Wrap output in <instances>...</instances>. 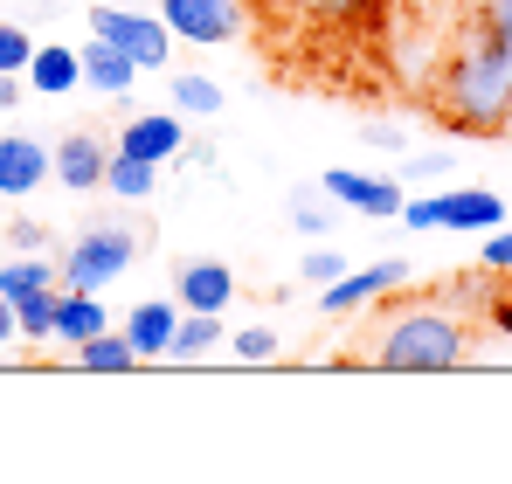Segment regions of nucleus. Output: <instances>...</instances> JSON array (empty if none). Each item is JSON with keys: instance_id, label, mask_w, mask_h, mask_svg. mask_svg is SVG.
Instances as JSON below:
<instances>
[{"instance_id": "nucleus-1", "label": "nucleus", "mask_w": 512, "mask_h": 484, "mask_svg": "<svg viewBox=\"0 0 512 484\" xmlns=\"http://www.w3.org/2000/svg\"><path fill=\"white\" fill-rule=\"evenodd\" d=\"M436 118L457 132L512 125V0H478L471 35L450 49V63L436 77Z\"/></svg>"}, {"instance_id": "nucleus-2", "label": "nucleus", "mask_w": 512, "mask_h": 484, "mask_svg": "<svg viewBox=\"0 0 512 484\" xmlns=\"http://www.w3.org/2000/svg\"><path fill=\"white\" fill-rule=\"evenodd\" d=\"M367 360L388 367V374H450V367L471 360V325L443 305H402L374 325Z\"/></svg>"}, {"instance_id": "nucleus-3", "label": "nucleus", "mask_w": 512, "mask_h": 484, "mask_svg": "<svg viewBox=\"0 0 512 484\" xmlns=\"http://www.w3.org/2000/svg\"><path fill=\"white\" fill-rule=\"evenodd\" d=\"M409 229H457V236H485L506 222V194L492 187H450V194H402V215Z\"/></svg>"}, {"instance_id": "nucleus-4", "label": "nucleus", "mask_w": 512, "mask_h": 484, "mask_svg": "<svg viewBox=\"0 0 512 484\" xmlns=\"http://www.w3.org/2000/svg\"><path fill=\"white\" fill-rule=\"evenodd\" d=\"M132 256H139V236L132 229H118V222H104V229H84V236L63 249V291H104V284H118L125 270H132Z\"/></svg>"}, {"instance_id": "nucleus-5", "label": "nucleus", "mask_w": 512, "mask_h": 484, "mask_svg": "<svg viewBox=\"0 0 512 484\" xmlns=\"http://www.w3.org/2000/svg\"><path fill=\"white\" fill-rule=\"evenodd\" d=\"M90 35L118 42L139 70H167L173 63V28L160 14H139V7H111V0H90Z\"/></svg>"}, {"instance_id": "nucleus-6", "label": "nucleus", "mask_w": 512, "mask_h": 484, "mask_svg": "<svg viewBox=\"0 0 512 484\" xmlns=\"http://www.w3.org/2000/svg\"><path fill=\"white\" fill-rule=\"evenodd\" d=\"M409 277H416V263H409V256H381V263H367V270H353V263H346L333 284H319V305H326L333 319H346V312H360V305L395 298Z\"/></svg>"}, {"instance_id": "nucleus-7", "label": "nucleus", "mask_w": 512, "mask_h": 484, "mask_svg": "<svg viewBox=\"0 0 512 484\" xmlns=\"http://www.w3.org/2000/svg\"><path fill=\"white\" fill-rule=\"evenodd\" d=\"M173 28V42H194V49H222L243 35V7L236 0H160L153 7Z\"/></svg>"}, {"instance_id": "nucleus-8", "label": "nucleus", "mask_w": 512, "mask_h": 484, "mask_svg": "<svg viewBox=\"0 0 512 484\" xmlns=\"http://www.w3.org/2000/svg\"><path fill=\"white\" fill-rule=\"evenodd\" d=\"M319 187L340 201L346 215H374V222H395V215H402V180H388V173L333 166V173H319Z\"/></svg>"}, {"instance_id": "nucleus-9", "label": "nucleus", "mask_w": 512, "mask_h": 484, "mask_svg": "<svg viewBox=\"0 0 512 484\" xmlns=\"http://www.w3.org/2000/svg\"><path fill=\"white\" fill-rule=\"evenodd\" d=\"M229 298H236V270L229 263L194 256V263L173 270V305L180 312H229Z\"/></svg>"}, {"instance_id": "nucleus-10", "label": "nucleus", "mask_w": 512, "mask_h": 484, "mask_svg": "<svg viewBox=\"0 0 512 484\" xmlns=\"http://www.w3.org/2000/svg\"><path fill=\"white\" fill-rule=\"evenodd\" d=\"M49 180V146L28 139V132H7L0 139V201H21Z\"/></svg>"}, {"instance_id": "nucleus-11", "label": "nucleus", "mask_w": 512, "mask_h": 484, "mask_svg": "<svg viewBox=\"0 0 512 484\" xmlns=\"http://www.w3.org/2000/svg\"><path fill=\"white\" fill-rule=\"evenodd\" d=\"M104 160H111V153H104L90 132H70L63 146H49V180H63L70 194H97V187H104Z\"/></svg>"}, {"instance_id": "nucleus-12", "label": "nucleus", "mask_w": 512, "mask_h": 484, "mask_svg": "<svg viewBox=\"0 0 512 484\" xmlns=\"http://www.w3.org/2000/svg\"><path fill=\"white\" fill-rule=\"evenodd\" d=\"M180 146H187V125H180L173 111H146V118H132L125 139H118V153H139V160H153V166L180 160Z\"/></svg>"}, {"instance_id": "nucleus-13", "label": "nucleus", "mask_w": 512, "mask_h": 484, "mask_svg": "<svg viewBox=\"0 0 512 484\" xmlns=\"http://www.w3.org/2000/svg\"><path fill=\"white\" fill-rule=\"evenodd\" d=\"M77 63H84V83L97 97H125V90L139 83V63H132L118 42H104V35H90L84 49H77Z\"/></svg>"}, {"instance_id": "nucleus-14", "label": "nucleus", "mask_w": 512, "mask_h": 484, "mask_svg": "<svg viewBox=\"0 0 512 484\" xmlns=\"http://www.w3.org/2000/svg\"><path fill=\"white\" fill-rule=\"evenodd\" d=\"M21 83H28L35 97H70V90L84 83V63H77V49H63V42H35Z\"/></svg>"}, {"instance_id": "nucleus-15", "label": "nucleus", "mask_w": 512, "mask_h": 484, "mask_svg": "<svg viewBox=\"0 0 512 484\" xmlns=\"http://www.w3.org/2000/svg\"><path fill=\"white\" fill-rule=\"evenodd\" d=\"M173 319H180V305H173V298H146V305H132V319H125L132 353H139V360H167Z\"/></svg>"}, {"instance_id": "nucleus-16", "label": "nucleus", "mask_w": 512, "mask_h": 484, "mask_svg": "<svg viewBox=\"0 0 512 484\" xmlns=\"http://www.w3.org/2000/svg\"><path fill=\"white\" fill-rule=\"evenodd\" d=\"M104 325H111V312H104V291H63V298H56V339H63L70 353H77L84 339H97Z\"/></svg>"}, {"instance_id": "nucleus-17", "label": "nucleus", "mask_w": 512, "mask_h": 484, "mask_svg": "<svg viewBox=\"0 0 512 484\" xmlns=\"http://www.w3.org/2000/svg\"><path fill=\"white\" fill-rule=\"evenodd\" d=\"M215 346H229L222 312H180V319H173V339H167V360H201V353H215Z\"/></svg>"}, {"instance_id": "nucleus-18", "label": "nucleus", "mask_w": 512, "mask_h": 484, "mask_svg": "<svg viewBox=\"0 0 512 484\" xmlns=\"http://www.w3.org/2000/svg\"><path fill=\"white\" fill-rule=\"evenodd\" d=\"M160 187V166L139 160V153H111L104 160V194H118V201H146Z\"/></svg>"}, {"instance_id": "nucleus-19", "label": "nucleus", "mask_w": 512, "mask_h": 484, "mask_svg": "<svg viewBox=\"0 0 512 484\" xmlns=\"http://www.w3.org/2000/svg\"><path fill=\"white\" fill-rule=\"evenodd\" d=\"M49 284H63V270L56 263H42L35 249H14V263L0 270V298L14 305V298H28V291H49Z\"/></svg>"}, {"instance_id": "nucleus-20", "label": "nucleus", "mask_w": 512, "mask_h": 484, "mask_svg": "<svg viewBox=\"0 0 512 484\" xmlns=\"http://www.w3.org/2000/svg\"><path fill=\"white\" fill-rule=\"evenodd\" d=\"M56 298H63V284L14 298V332H21V339H56Z\"/></svg>"}, {"instance_id": "nucleus-21", "label": "nucleus", "mask_w": 512, "mask_h": 484, "mask_svg": "<svg viewBox=\"0 0 512 484\" xmlns=\"http://www.w3.org/2000/svg\"><path fill=\"white\" fill-rule=\"evenodd\" d=\"M291 222H298V236H333L340 201H333L326 187H298V194H291Z\"/></svg>"}, {"instance_id": "nucleus-22", "label": "nucleus", "mask_w": 512, "mask_h": 484, "mask_svg": "<svg viewBox=\"0 0 512 484\" xmlns=\"http://www.w3.org/2000/svg\"><path fill=\"white\" fill-rule=\"evenodd\" d=\"M77 360H84L90 374H125L139 353H132V339H125V332H111V325H104L97 339H84V346H77Z\"/></svg>"}, {"instance_id": "nucleus-23", "label": "nucleus", "mask_w": 512, "mask_h": 484, "mask_svg": "<svg viewBox=\"0 0 512 484\" xmlns=\"http://www.w3.org/2000/svg\"><path fill=\"white\" fill-rule=\"evenodd\" d=\"M277 7H291L305 21H326V28H346V21H367L381 0H277Z\"/></svg>"}, {"instance_id": "nucleus-24", "label": "nucleus", "mask_w": 512, "mask_h": 484, "mask_svg": "<svg viewBox=\"0 0 512 484\" xmlns=\"http://www.w3.org/2000/svg\"><path fill=\"white\" fill-rule=\"evenodd\" d=\"M173 104H180L187 118H215V111H222V83L187 70V77H173Z\"/></svg>"}, {"instance_id": "nucleus-25", "label": "nucleus", "mask_w": 512, "mask_h": 484, "mask_svg": "<svg viewBox=\"0 0 512 484\" xmlns=\"http://www.w3.org/2000/svg\"><path fill=\"white\" fill-rule=\"evenodd\" d=\"M28 56H35V35H28L21 21H0V70H7V77H21V70H28Z\"/></svg>"}, {"instance_id": "nucleus-26", "label": "nucleus", "mask_w": 512, "mask_h": 484, "mask_svg": "<svg viewBox=\"0 0 512 484\" xmlns=\"http://www.w3.org/2000/svg\"><path fill=\"white\" fill-rule=\"evenodd\" d=\"M229 346H236V360H277V332L270 325H236Z\"/></svg>"}, {"instance_id": "nucleus-27", "label": "nucleus", "mask_w": 512, "mask_h": 484, "mask_svg": "<svg viewBox=\"0 0 512 484\" xmlns=\"http://www.w3.org/2000/svg\"><path fill=\"white\" fill-rule=\"evenodd\" d=\"M478 270H492V277H512V229H485V249H478Z\"/></svg>"}, {"instance_id": "nucleus-28", "label": "nucleus", "mask_w": 512, "mask_h": 484, "mask_svg": "<svg viewBox=\"0 0 512 484\" xmlns=\"http://www.w3.org/2000/svg\"><path fill=\"white\" fill-rule=\"evenodd\" d=\"M340 270H346L340 249H305V256H298V277H305V284H333Z\"/></svg>"}, {"instance_id": "nucleus-29", "label": "nucleus", "mask_w": 512, "mask_h": 484, "mask_svg": "<svg viewBox=\"0 0 512 484\" xmlns=\"http://www.w3.org/2000/svg\"><path fill=\"white\" fill-rule=\"evenodd\" d=\"M42 242H49V229H42V222H21V215L7 222V249H42Z\"/></svg>"}, {"instance_id": "nucleus-30", "label": "nucleus", "mask_w": 512, "mask_h": 484, "mask_svg": "<svg viewBox=\"0 0 512 484\" xmlns=\"http://www.w3.org/2000/svg\"><path fill=\"white\" fill-rule=\"evenodd\" d=\"M443 173H450V160H443V153H423V160L402 166V180H443Z\"/></svg>"}, {"instance_id": "nucleus-31", "label": "nucleus", "mask_w": 512, "mask_h": 484, "mask_svg": "<svg viewBox=\"0 0 512 484\" xmlns=\"http://www.w3.org/2000/svg\"><path fill=\"white\" fill-rule=\"evenodd\" d=\"M14 104H21V77H7V70H0V118H7Z\"/></svg>"}, {"instance_id": "nucleus-32", "label": "nucleus", "mask_w": 512, "mask_h": 484, "mask_svg": "<svg viewBox=\"0 0 512 484\" xmlns=\"http://www.w3.org/2000/svg\"><path fill=\"white\" fill-rule=\"evenodd\" d=\"M14 339H21V332H14V305L0 298V346H14Z\"/></svg>"}, {"instance_id": "nucleus-33", "label": "nucleus", "mask_w": 512, "mask_h": 484, "mask_svg": "<svg viewBox=\"0 0 512 484\" xmlns=\"http://www.w3.org/2000/svg\"><path fill=\"white\" fill-rule=\"evenodd\" d=\"M111 7H132V0H111Z\"/></svg>"}]
</instances>
